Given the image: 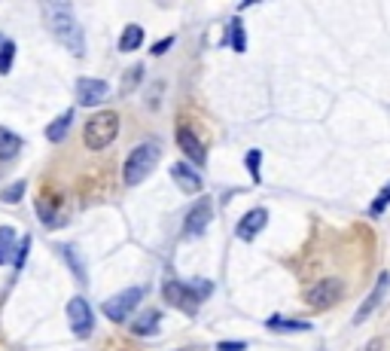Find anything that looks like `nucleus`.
<instances>
[{
    "label": "nucleus",
    "mask_w": 390,
    "mask_h": 351,
    "mask_svg": "<svg viewBox=\"0 0 390 351\" xmlns=\"http://www.w3.org/2000/svg\"><path fill=\"white\" fill-rule=\"evenodd\" d=\"M43 15H46V25L52 31V37H55L61 46L70 49L74 55H86V37H83V28H79L74 10H70L67 4H46L43 6Z\"/></svg>",
    "instance_id": "1"
},
{
    "label": "nucleus",
    "mask_w": 390,
    "mask_h": 351,
    "mask_svg": "<svg viewBox=\"0 0 390 351\" xmlns=\"http://www.w3.org/2000/svg\"><path fill=\"white\" fill-rule=\"evenodd\" d=\"M162 159V150H159L156 140H147V144L135 147V150L128 153L126 159V168H122V178H126L128 187H137V183H144L149 178V171L159 165Z\"/></svg>",
    "instance_id": "2"
},
{
    "label": "nucleus",
    "mask_w": 390,
    "mask_h": 351,
    "mask_svg": "<svg viewBox=\"0 0 390 351\" xmlns=\"http://www.w3.org/2000/svg\"><path fill=\"white\" fill-rule=\"evenodd\" d=\"M116 135H119V113L116 110L95 113L83 128V140H86L88 150H104V147H110L113 140H116Z\"/></svg>",
    "instance_id": "3"
},
{
    "label": "nucleus",
    "mask_w": 390,
    "mask_h": 351,
    "mask_svg": "<svg viewBox=\"0 0 390 351\" xmlns=\"http://www.w3.org/2000/svg\"><path fill=\"white\" fill-rule=\"evenodd\" d=\"M342 291H344V287H342L339 278H323L305 293V300H308L311 309H330V305H335L342 300Z\"/></svg>",
    "instance_id": "4"
},
{
    "label": "nucleus",
    "mask_w": 390,
    "mask_h": 351,
    "mask_svg": "<svg viewBox=\"0 0 390 351\" xmlns=\"http://www.w3.org/2000/svg\"><path fill=\"white\" fill-rule=\"evenodd\" d=\"M140 296H144V291L140 287H128V291H122L116 296H110L107 303H104V314H107L110 321H126L131 312H135V305L140 303Z\"/></svg>",
    "instance_id": "5"
},
{
    "label": "nucleus",
    "mask_w": 390,
    "mask_h": 351,
    "mask_svg": "<svg viewBox=\"0 0 390 351\" xmlns=\"http://www.w3.org/2000/svg\"><path fill=\"white\" fill-rule=\"evenodd\" d=\"M67 318H70V330H74V336H79V339L92 336L95 318H92V309H88V303L83 300V296H74V300L67 303Z\"/></svg>",
    "instance_id": "6"
},
{
    "label": "nucleus",
    "mask_w": 390,
    "mask_h": 351,
    "mask_svg": "<svg viewBox=\"0 0 390 351\" xmlns=\"http://www.w3.org/2000/svg\"><path fill=\"white\" fill-rule=\"evenodd\" d=\"M162 296H165L168 305H174V309H183V312H189V314H195V309H199V296H195L186 284H180V281H165Z\"/></svg>",
    "instance_id": "7"
},
{
    "label": "nucleus",
    "mask_w": 390,
    "mask_h": 351,
    "mask_svg": "<svg viewBox=\"0 0 390 351\" xmlns=\"http://www.w3.org/2000/svg\"><path fill=\"white\" fill-rule=\"evenodd\" d=\"M110 86L104 80H92V77H83V80H76V98L83 107H95V104H101L107 98Z\"/></svg>",
    "instance_id": "8"
},
{
    "label": "nucleus",
    "mask_w": 390,
    "mask_h": 351,
    "mask_svg": "<svg viewBox=\"0 0 390 351\" xmlns=\"http://www.w3.org/2000/svg\"><path fill=\"white\" fill-rule=\"evenodd\" d=\"M265 223H269V211H265V208H253V211H247V214L241 217L235 235H238V239H244V241H253L256 235L262 232Z\"/></svg>",
    "instance_id": "9"
},
{
    "label": "nucleus",
    "mask_w": 390,
    "mask_h": 351,
    "mask_svg": "<svg viewBox=\"0 0 390 351\" xmlns=\"http://www.w3.org/2000/svg\"><path fill=\"white\" fill-rule=\"evenodd\" d=\"M210 199H199L195 201V208L189 211V217H186V226H183V232L186 235H201L208 230V223H210Z\"/></svg>",
    "instance_id": "10"
},
{
    "label": "nucleus",
    "mask_w": 390,
    "mask_h": 351,
    "mask_svg": "<svg viewBox=\"0 0 390 351\" xmlns=\"http://www.w3.org/2000/svg\"><path fill=\"white\" fill-rule=\"evenodd\" d=\"M171 178L174 183L180 187L183 192H201V174L192 168V165H186V162H174L171 165Z\"/></svg>",
    "instance_id": "11"
},
{
    "label": "nucleus",
    "mask_w": 390,
    "mask_h": 351,
    "mask_svg": "<svg viewBox=\"0 0 390 351\" xmlns=\"http://www.w3.org/2000/svg\"><path fill=\"white\" fill-rule=\"evenodd\" d=\"M387 284H390V275L384 272V275H378V284H375V291L369 293V300L360 305V309H357V314H354V324H363V321H366L372 312L378 309V305H381V300H384V293H387Z\"/></svg>",
    "instance_id": "12"
},
{
    "label": "nucleus",
    "mask_w": 390,
    "mask_h": 351,
    "mask_svg": "<svg viewBox=\"0 0 390 351\" xmlns=\"http://www.w3.org/2000/svg\"><path fill=\"white\" fill-rule=\"evenodd\" d=\"M177 144H180V150L186 153V159H192L195 165H205V147H201V140L192 135L189 128H177Z\"/></svg>",
    "instance_id": "13"
},
{
    "label": "nucleus",
    "mask_w": 390,
    "mask_h": 351,
    "mask_svg": "<svg viewBox=\"0 0 390 351\" xmlns=\"http://www.w3.org/2000/svg\"><path fill=\"white\" fill-rule=\"evenodd\" d=\"M22 150V138L13 135L10 128H0V159H15Z\"/></svg>",
    "instance_id": "14"
},
{
    "label": "nucleus",
    "mask_w": 390,
    "mask_h": 351,
    "mask_svg": "<svg viewBox=\"0 0 390 351\" xmlns=\"http://www.w3.org/2000/svg\"><path fill=\"white\" fill-rule=\"evenodd\" d=\"M70 122H74V110H65L55 122H49V128H46V138L52 140V144H61L67 135V128H70Z\"/></svg>",
    "instance_id": "15"
},
{
    "label": "nucleus",
    "mask_w": 390,
    "mask_h": 351,
    "mask_svg": "<svg viewBox=\"0 0 390 351\" xmlns=\"http://www.w3.org/2000/svg\"><path fill=\"white\" fill-rule=\"evenodd\" d=\"M140 43H144V28L140 25H128L119 37V52H135L140 49Z\"/></svg>",
    "instance_id": "16"
},
{
    "label": "nucleus",
    "mask_w": 390,
    "mask_h": 351,
    "mask_svg": "<svg viewBox=\"0 0 390 351\" xmlns=\"http://www.w3.org/2000/svg\"><path fill=\"white\" fill-rule=\"evenodd\" d=\"M15 248H19V244H15V230L13 226H0V266L13 260Z\"/></svg>",
    "instance_id": "17"
},
{
    "label": "nucleus",
    "mask_w": 390,
    "mask_h": 351,
    "mask_svg": "<svg viewBox=\"0 0 390 351\" xmlns=\"http://www.w3.org/2000/svg\"><path fill=\"white\" fill-rule=\"evenodd\" d=\"M61 257L67 260V266H70V272L79 278V281H86V266H83V260H79V253H76V248L74 244H61Z\"/></svg>",
    "instance_id": "18"
},
{
    "label": "nucleus",
    "mask_w": 390,
    "mask_h": 351,
    "mask_svg": "<svg viewBox=\"0 0 390 351\" xmlns=\"http://www.w3.org/2000/svg\"><path fill=\"white\" fill-rule=\"evenodd\" d=\"M131 330H135L137 336H153V333H159V312L140 314V321L131 324Z\"/></svg>",
    "instance_id": "19"
},
{
    "label": "nucleus",
    "mask_w": 390,
    "mask_h": 351,
    "mask_svg": "<svg viewBox=\"0 0 390 351\" xmlns=\"http://www.w3.org/2000/svg\"><path fill=\"white\" fill-rule=\"evenodd\" d=\"M15 58V43L13 40H0V74H10Z\"/></svg>",
    "instance_id": "20"
},
{
    "label": "nucleus",
    "mask_w": 390,
    "mask_h": 351,
    "mask_svg": "<svg viewBox=\"0 0 390 351\" xmlns=\"http://www.w3.org/2000/svg\"><path fill=\"white\" fill-rule=\"evenodd\" d=\"M265 324H269L271 330H308L305 321H287V318H278V314H274V318H269Z\"/></svg>",
    "instance_id": "21"
},
{
    "label": "nucleus",
    "mask_w": 390,
    "mask_h": 351,
    "mask_svg": "<svg viewBox=\"0 0 390 351\" xmlns=\"http://www.w3.org/2000/svg\"><path fill=\"white\" fill-rule=\"evenodd\" d=\"M229 37H232L235 52H244L247 49V34H244V28L238 22H232V28H229Z\"/></svg>",
    "instance_id": "22"
},
{
    "label": "nucleus",
    "mask_w": 390,
    "mask_h": 351,
    "mask_svg": "<svg viewBox=\"0 0 390 351\" xmlns=\"http://www.w3.org/2000/svg\"><path fill=\"white\" fill-rule=\"evenodd\" d=\"M260 162H262V153H260V150H250V153H247V168H250V178H253V183H260V180H262Z\"/></svg>",
    "instance_id": "23"
},
{
    "label": "nucleus",
    "mask_w": 390,
    "mask_h": 351,
    "mask_svg": "<svg viewBox=\"0 0 390 351\" xmlns=\"http://www.w3.org/2000/svg\"><path fill=\"white\" fill-rule=\"evenodd\" d=\"M25 187H28V183H25V180H15L13 187H6V190H4V196H0V199H4V201H10V205H15V201L22 199Z\"/></svg>",
    "instance_id": "24"
},
{
    "label": "nucleus",
    "mask_w": 390,
    "mask_h": 351,
    "mask_svg": "<svg viewBox=\"0 0 390 351\" xmlns=\"http://www.w3.org/2000/svg\"><path fill=\"white\" fill-rule=\"evenodd\" d=\"M186 287H189V291H192L195 296H199V300H208V296H210V291H214V287H210V281H201V278L189 281V284H186Z\"/></svg>",
    "instance_id": "25"
},
{
    "label": "nucleus",
    "mask_w": 390,
    "mask_h": 351,
    "mask_svg": "<svg viewBox=\"0 0 390 351\" xmlns=\"http://www.w3.org/2000/svg\"><path fill=\"white\" fill-rule=\"evenodd\" d=\"M387 205H390V183H387V187L378 192V199L372 201V214H381V211H384Z\"/></svg>",
    "instance_id": "26"
},
{
    "label": "nucleus",
    "mask_w": 390,
    "mask_h": 351,
    "mask_svg": "<svg viewBox=\"0 0 390 351\" xmlns=\"http://www.w3.org/2000/svg\"><path fill=\"white\" fill-rule=\"evenodd\" d=\"M217 351H247V342H220L217 345Z\"/></svg>",
    "instance_id": "27"
},
{
    "label": "nucleus",
    "mask_w": 390,
    "mask_h": 351,
    "mask_svg": "<svg viewBox=\"0 0 390 351\" xmlns=\"http://www.w3.org/2000/svg\"><path fill=\"white\" fill-rule=\"evenodd\" d=\"M171 46H174V37H165V40H159L156 46H153V55H165V52L171 49Z\"/></svg>",
    "instance_id": "28"
},
{
    "label": "nucleus",
    "mask_w": 390,
    "mask_h": 351,
    "mask_svg": "<svg viewBox=\"0 0 390 351\" xmlns=\"http://www.w3.org/2000/svg\"><path fill=\"white\" fill-rule=\"evenodd\" d=\"M28 244H31V239H25V241L19 244V257H15V269H22V266H25V257H28Z\"/></svg>",
    "instance_id": "29"
},
{
    "label": "nucleus",
    "mask_w": 390,
    "mask_h": 351,
    "mask_svg": "<svg viewBox=\"0 0 390 351\" xmlns=\"http://www.w3.org/2000/svg\"><path fill=\"white\" fill-rule=\"evenodd\" d=\"M378 348H381V342L375 339V342H372V348H369V351H378Z\"/></svg>",
    "instance_id": "30"
}]
</instances>
